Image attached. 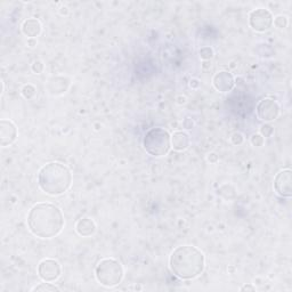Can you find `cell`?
I'll use <instances>...</instances> for the list:
<instances>
[{
    "instance_id": "obj_11",
    "label": "cell",
    "mask_w": 292,
    "mask_h": 292,
    "mask_svg": "<svg viewBox=\"0 0 292 292\" xmlns=\"http://www.w3.org/2000/svg\"><path fill=\"white\" fill-rule=\"evenodd\" d=\"M212 85L219 93H229L234 88L235 81L232 73H230L229 71H221L215 74Z\"/></svg>"
},
{
    "instance_id": "obj_28",
    "label": "cell",
    "mask_w": 292,
    "mask_h": 292,
    "mask_svg": "<svg viewBox=\"0 0 292 292\" xmlns=\"http://www.w3.org/2000/svg\"><path fill=\"white\" fill-rule=\"evenodd\" d=\"M28 43H29V45H31V47H35L36 43H35V41H33V39H29Z\"/></svg>"
},
{
    "instance_id": "obj_23",
    "label": "cell",
    "mask_w": 292,
    "mask_h": 292,
    "mask_svg": "<svg viewBox=\"0 0 292 292\" xmlns=\"http://www.w3.org/2000/svg\"><path fill=\"white\" fill-rule=\"evenodd\" d=\"M44 63L41 62V60H35V62H33V64L31 65V69H32V71L35 72L36 74H40L41 72L44 71Z\"/></svg>"
},
{
    "instance_id": "obj_13",
    "label": "cell",
    "mask_w": 292,
    "mask_h": 292,
    "mask_svg": "<svg viewBox=\"0 0 292 292\" xmlns=\"http://www.w3.org/2000/svg\"><path fill=\"white\" fill-rule=\"evenodd\" d=\"M75 231L79 235H81L83 237H88L92 236V235L95 233L96 231V225L93 219L90 218H81L79 219L75 224Z\"/></svg>"
},
{
    "instance_id": "obj_6",
    "label": "cell",
    "mask_w": 292,
    "mask_h": 292,
    "mask_svg": "<svg viewBox=\"0 0 292 292\" xmlns=\"http://www.w3.org/2000/svg\"><path fill=\"white\" fill-rule=\"evenodd\" d=\"M249 24L255 31L265 32L272 28L273 15L268 9H255L249 15Z\"/></svg>"
},
{
    "instance_id": "obj_25",
    "label": "cell",
    "mask_w": 292,
    "mask_h": 292,
    "mask_svg": "<svg viewBox=\"0 0 292 292\" xmlns=\"http://www.w3.org/2000/svg\"><path fill=\"white\" fill-rule=\"evenodd\" d=\"M207 159H208V161L211 162V164H216V162L218 161V155L216 153H210V154H208Z\"/></svg>"
},
{
    "instance_id": "obj_15",
    "label": "cell",
    "mask_w": 292,
    "mask_h": 292,
    "mask_svg": "<svg viewBox=\"0 0 292 292\" xmlns=\"http://www.w3.org/2000/svg\"><path fill=\"white\" fill-rule=\"evenodd\" d=\"M189 142L191 139L185 131H176L172 136V147L176 151H185L189 146Z\"/></svg>"
},
{
    "instance_id": "obj_10",
    "label": "cell",
    "mask_w": 292,
    "mask_h": 292,
    "mask_svg": "<svg viewBox=\"0 0 292 292\" xmlns=\"http://www.w3.org/2000/svg\"><path fill=\"white\" fill-rule=\"evenodd\" d=\"M17 138V128L13 121L2 119L0 121V144L1 146H8Z\"/></svg>"
},
{
    "instance_id": "obj_3",
    "label": "cell",
    "mask_w": 292,
    "mask_h": 292,
    "mask_svg": "<svg viewBox=\"0 0 292 292\" xmlns=\"http://www.w3.org/2000/svg\"><path fill=\"white\" fill-rule=\"evenodd\" d=\"M72 174L69 167L60 162H49L38 173V185L48 195L58 196L71 187Z\"/></svg>"
},
{
    "instance_id": "obj_17",
    "label": "cell",
    "mask_w": 292,
    "mask_h": 292,
    "mask_svg": "<svg viewBox=\"0 0 292 292\" xmlns=\"http://www.w3.org/2000/svg\"><path fill=\"white\" fill-rule=\"evenodd\" d=\"M36 94L37 89L32 85H25L23 87V89H22V95H23L25 98H28V100H31V98L35 97Z\"/></svg>"
},
{
    "instance_id": "obj_7",
    "label": "cell",
    "mask_w": 292,
    "mask_h": 292,
    "mask_svg": "<svg viewBox=\"0 0 292 292\" xmlns=\"http://www.w3.org/2000/svg\"><path fill=\"white\" fill-rule=\"evenodd\" d=\"M258 119L264 121V122H269L278 119L280 116V106L278 102L272 100V98H264L257 105L256 109Z\"/></svg>"
},
{
    "instance_id": "obj_22",
    "label": "cell",
    "mask_w": 292,
    "mask_h": 292,
    "mask_svg": "<svg viewBox=\"0 0 292 292\" xmlns=\"http://www.w3.org/2000/svg\"><path fill=\"white\" fill-rule=\"evenodd\" d=\"M243 135H242L241 132H234L232 137H231V142H232L234 145H241V144L243 143Z\"/></svg>"
},
{
    "instance_id": "obj_21",
    "label": "cell",
    "mask_w": 292,
    "mask_h": 292,
    "mask_svg": "<svg viewBox=\"0 0 292 292\" xmlns=\"http://www.w3.org/2000/svg\"><path fill=\"white\" fill-rule=\"evenodd\" d=\"M264 142H265V139L260 134H255V135L251 136V144L253 146H258V147L263 146Z\"/></svg>"
},
{
    "instance_id": "obj_2",
    "label": "cell",
    "mask_w": 292,
    "mask_h": 292,
    "mask_svg": "<svg viewBox=\"0 0 292 292\" xmlns=\"http://www.w3.org/2000/svg\"><path fill=\"white\" fill-rule=\"evenodd\" d=\"M206 258L203 252L193 245H180L169 258L170 271L181 280H193L204 271Z\"/></svg>"
},
{
    "instance_id": "obj_26",
    "label": "cell",
    "mask_w": 292,
    "mask_h": 292,
    "mask_svg": "<svg viewBox=\"0 0 292 292\" xmlns=\"http://www.w3.org/2000/svg\"><path fill=\"white\" fill-rule=\"evenodd\" d=\"M240 290L241 291H256V288L252 287V286H250V284H245V286L242 287Z\"/></svg>"
},
{
    "instance_id": "obj_5",
    "label": "cell",
    "mask_w": 292,
    "mask_h": 292,
    "mask_svg": "<svg viewBox=\"0 0 292 292\" xmlns=\"http://www.w3.org/2000/svg\"><path fill=\"white\" fill-rule=\"evenodd\" d=\"M123 267L120 261L112 258H105L97 264L95 269V276L98 283L103 287L112 288L121 283L123 280Z\"/></svg>"
},
{
    "instance_id": "obj_16",
    "label": "cell",
    "mask_w": 292,
    "mask_h": 292,
    "mask_svg": "<svg viewBox=\"0 0 292 292\" xmlns=\"http://www.w3.org/2000/svg\"><path fill=\"white\" fill-rule=\"evenodd\" d=\"M32 291H46V292H55V291H59V288L56 286H53L51 283H40L39 286L35 287L32 289Z\"/></svg>"
},
{
    "instance_id": "obj_14",
    "label": "cell",
    "mask_w": 292,
    "mask_h": 292,
    "mask_svg": "<svg viewBox=\"0 0 292 292\" xmlns=\"http://www.w3.org/2000/svg\"><path fill=\"white\" fill-rule=\"evenodd\" d=\"M22 31L30 39H35L41 32L40 22L37 18H28V20L24 21L23 25H22Z\"/></svg>"
},
{
    "instance_id": "obj_4",
    "label": "cell",
    "mask_w": 292,
    "mask_h": 292,
    "mask_svg": "<svg viewBox=\"0 0 292 292\" xmlns=\"http://www.w3.org/2000/svg\"><path fill=\"white\" fill-rule=\"evenodd\" d=\"M143 145L152 157H165L172 149V136L164 128H152L144 136Z\"/></svg>"
},
{
    "instance_id": "obj_19",
    "label": "cell",
    "mask_w": 292,
    "mask_h": 292,
    "mask_svg": "<svg viewBox=\"0 0 292 292\" xmlns=\"http://www.w3.org/2000/svg\"><path fill=\"white\" fill-rule=\"evenodd\" d=\"M200 58H202V59H204V60L211 59L212 58H214V51H212V48H210V47H203L200 51Z\"/></svg>"
},
{
    "instance_id": "obj_9",
    "label": "cell",
    "mask_w": 292,
    "mask_h": 292,
    "mask_svg": "<svg viewBox=\"0 0 292 292\" xmlns=\"http://www.w3.org/2000/svg\"><path fill=\"white\" fill-rule=\"evenodd\" d=\"M274 188L282 198L292 196V172L291 169H283L275 176Z\"/></svg>"
},
{
    "instance_id": "obj_12",
    "label": "cell",
    "mask_w": 292,
    "mask_h": 292,
    "mask_svg": "<svg viewBox=\"0 0 292 292\" xmlns=\"http://www.w3.org/2000/svg\"><path fill=\"white\" fill-rule=\"evenodd\" d=\"M70 86L69 79L64 77H53L48 81V90L52 95H62Z\"/></svg>"
},
{
    "instance_id": "obj_8",
    "label": "cell",
    "mask_w": 292,
    "mask_h": 292,
    "mask_svg": "<svg viewBox=\"0 0 292 292\" xmlns=\"http://www.w3.org/2000/svg\"><path fill=\"white\" fill-rule=\"evenodd\" d=\"M62 274V268L58 260L44 259L38 266V275L45 282H54Z\"/></svg>"
},
{
    "instance_id": "obj_1",
    "label": "cell",
    "mask_w": 292,
    "mask_h": 292,
    "mask_svg": "<svg viewBox=\"0 0 292 292\" xmlns=\"http://www.w3.org/2000/svg\"><path fill=\"white\" fill-rule=\"evenodd\" d=\"M28 227L30 232L37 237L52 238L58 236L64 227L63 212L53 203H37L28 214Z\"/></svg>"
},
{
    "instance_id": "obj_18",
    "label": "cell",
    "mask_w": 292,
    "mask_h": 292,
    "mask_svg": "<svg viewBox=\"0 0 292 292\" xmlns=\"http://www.w3.org/2000/svg\"><path fill=\"white\" fill-rule=\"evenodd\" d=\"M273 23L278 29H286L288 26V18L287 16H283V15H279V16L273 18Z\"/></svg>"
},
{
    "instance_id": "obj_27",
    "label": "cell",
    "mask_w": 292,
    "mask_h": 292,
    "mask_svg": "<svg viewBox=\"0 0 292 292\" xmlns=\"http://www.w3.org/2000/svg\"><path fill=\"white\" fill-rule=\"evenodd\" d=\"M199 86V80H196V79H192V80L189 81V87H191V88H198Z\"/></svg>"
},
{
    "instance_id": "obj_20",
    "label": "cell",
    "mask_w": 292,
    "mask_h": 292,
    "mask_svg": "<svg viewBox=\"0 0 292 292\" xmlns=\"http://www.w3.org/2000/svg\"><path fill=\"white\" fill-rule=\"evenodd\" d=\"M274 134V128H273L271 124H264L260 128V135L263 137H271V136Z\"/></svg>"
},
{
    "instance_id": "obj_24",
    "label": "cell",
    "mask_w": 292,
    "mask_h": 292,
    "mask_svg": "<svg viewBox=\"0 0 292 292\" xmlns=\"http://www.w3.org/2000/svg\"><path fill=\"white\" fill-rule=\"evenodd\" d=\"M183 126H184V128H186V129H192L193 127H194V122H193L192 119H189V117H186V119L184 120Z\"/></svg>"
}]
</instances>
